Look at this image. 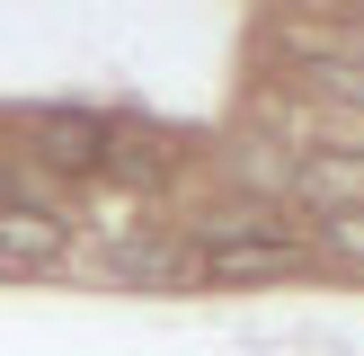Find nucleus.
I'll return each instance as SVG.
<instances>
[{
	"mask_svg": "<svg viewBox=\"0 0 364 356\" xmlns=\"http://www.w3.org/2000/svg\"><path fill=\"white\" fill-rule=\"evenodd\" d=\"M329 249H338V258H364V214H347V223H329Z\"/></svg>",
	"mask_w": 364,
	"mask_h": 356,
	"instance_id": "7",
	"label": "nucleus"
},
{
	"mask_svg": "<svg viewBox=\"0 0 364 356\" xmlns=\"http://www.w3.org/2000/svg\"><path fill=\"white\" fill-rule=\"evenodd\" d=\"M320 89H329L338 107H364V53H329V63H320Z\"/></svg>",
	"mask_w": 364,
	"mask_h": 356,
	"instance_id": "5",
	"label": "nucleus"
},
{
	"mask_svg": "<svg viewBox=\"0 0 364 356\" xmlns=\"http://www.w3.org/2000/svg\"><path fill=\"white\" fill-rule=\"evenodd\" d=\"M284 267H302V249L284 241V231H240V241H213L205 249V276H223V285H240V276H284Z\"/></svg>",
	"mask_w": 364,
	"mask_h": 356,
	"instance_id": "2",
	"label": "nucleus"
},
{
	"mask_svg": "<svg viewBox=\"0 0 364 356\" xmlns=\"http://www.w3.org/2000/svg\"><path fill=\"white\" fill-rule=\"evenodd\" d=\"M36 152H45L53 169L89 178V169L107 160V142H98V125H89V116H45V125H36Z\"/></svg>",
	"mask_w": 364,
	"mask_h": 356,
	"instance_id": "3",
	"label": "nucleus"
},
{
	"mask_svg": "<svg viewBox=\"0 0 364 356\" xmlns=\"http://www.w3.org/2000/svg\"><path fill=\"white\" fill-rule=\"evenodd\" d=\"M0 249H9V258H63V223L36 214V205H9L0 214Z\"/></svg>",
	"mask_w": 364,
	"mask_h": 356,
	"instance_id": "4",
	"label": "nucleus"
},
{
	"mask_svg": "<svg viewBox=\"0 0 364 356\" xmlns=\"http://www.w3.org/2000/svg\"><path fill=\"white\" fill-rule=\"evenodd\" d=\"M294 196H302V214H320V223L364 214V152H311V160H294Z\"/></svg>",
	"mask_w": 364,
	"mask_h": 356,
	"instance_id": "1",
	"label": "nucleus"
},
{
	"mask_svg": "<svg viewBox=\"0 0 364 356\" xmlns=\"http://www.w3.org/2000/svg\"><path fill=\"white\" fill-rule=\"evenodd\" d=\"M116 267H124V276H169L178 258H169V249H142V241H124V249H116Z\"/></svg>",
	"mask_w": 364,
	"mask_h": 356,
	"instance_id": "6",
	"label": "nucleus"
},
{
	"mask_svg": "<svg viewBox=\"0 0 364 356\" xmlns=\"http://www.w3.org/2000/svg\"><path fill=\"white\" fill-rule=\"evenodd\" d=\"M18 205V178H9V160H0V214H9Z\"/></svg>",
	"mask_w": 364,
	"mask_h": 356,
	"instance_id": "8",
	"label": "nucleus"
}]
</instances>
